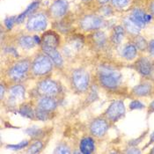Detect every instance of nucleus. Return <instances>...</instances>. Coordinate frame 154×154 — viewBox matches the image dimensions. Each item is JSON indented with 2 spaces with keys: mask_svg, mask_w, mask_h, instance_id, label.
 <instances>
[{
  "mask_svg": "<svg viewBox=\"0 0 154 154\" xmlns=\"http://www.w3.org/2000/svg\"><path fill=\"white\" fill-rule=\"evenodd\" d=\"M129 107H130L131 110H136V109H143L145 107V106L143 104L140 100H132L131 103H130Z\"/></svg>",
  "mask_w": 154,
  "mask_h": 154,
  "instance_id": "473e14b6",
  "label": "nucleus"
},
{
  "mask_svg": "<svg viewBox=\"0 0 154 154\" xmlns=\"http://www.w3.org/2000/svg\"><path fill=\"white\" fill-rule=\"evenodd\" d=\"M152 64L147 57H140L135 63V69L143 77H150Z\"/></svg>",
  "mask_w": 154,
  "mask_h": 154,
  "instance_id": "4468645a",
  "label": "nucleus"
},
{
  "mask_svg": "<svg viewBox=\"0 0 154 154\" xmlns=\"http://www.w3.org/2000/svg\"><path fill=\"white\" fill-rule=\"evenodd\" d=\"M42 52L45 53L48 57L52 60V62L54 63V64L57 67L61 68L63 66V58L57 48L48 47V46H44V45H42Z\"/></svg>",
  "mask_w": 154,
  "mask_h": 154,
  "instance_id": "f8f14e48",
  "label": "nucleus"
},
{
  "mask_svg": "<svg viewBox=\"0 0 154 154\" xmlns=\"http://www.w3.org/2000/svg\"><path fill=\"white\" fill-rule=\"evenodd\" d=\"M129 149H130L129 151H126L125 152L126 153H140L141 152L140 150H138L137 148H136L134 146H131V148H129Z\"/></svg>",
  "mask_w": 154,
  "mask_h": 154,
  "instance_id": "e433bc0d",
  "label": "nucleus"
},
{
  "mask_svg": "<svg viewBox=\"0 0 154 154\" xmlns=\"http://www.w3.org/2000/svg\"><path fill=\"white\" fill-rule=\"evenodd\" d=\"M39 5H40V4H39L38 1H35V2L31 3V4L27 6V8H26L22 13H20V14L17 17V19H16V24L22 23L24 20H26V18L27 16L32 15V13L35 12L36 9L38 8Z\"/></svg>",
  "mask_w": 154,
  "mask_h": 154,
  "instance_id": "a211bd4d",
  "label": "nucleus"
},
{
  "mask_svg": "<svg viewBox=\"0 0 154 154\" xmlns=\"http://www.w3.org/2000/svg\"><path fill=\"white\" fill-rule=\"evenodd\" d=\"M137 54V48L134 44H128L122 50V57L126 60H133Z\"/></svg>",
  "mask_w": 154,
  "mask_h": 154,
  "instance_id": "b1692460",
  "label": "nucleus"
},
{
  "mask_svg": "<svg viewBox=\"0 0 154 154\" xmlns=\"http://www.w3.org/2000/svg\"><path fill=\"white\" fill-rule=\"evenodd\" d=\"M150 10H151L152 14L154 16V0L153 1H152V3L150 4Z\"/></svg>",
  "mask_w": 154,
  "mask_h": 154,
  "instance_id": "37998d69",
  "label": "nucleus"
},
{
  "mask_svg": "<svg viewBox=\"0 0 154 154\" xmlns=\"http://www.w3.org/2000/svg\"><path fill=\"white\" fill-rule=\"evenodd\" d=\"M124 34H125V28L123 26H116L113 30V34L111 36L112 42L116 45L120 44L124 37Z\"/></svg>",
  "mask_w": 154,
  "mask_h": 154,
  "instance_id": "aec40b11",
  "label": "nucleus"
},
{
  "mask_svg": "<svg viewBox=\"0 0 154 154\" xmlns=\"http://www.w3.org/2000/svg\"><path fill=\"white\" fill-rule=\"evenodd\" d=\"M54 63L45 53H40L31 62L30 73L35 77H43L48 74L53 69Z\"/></svg>",
  "mask_w": 154,
  "mask_h": 154,
  "instance_id": "7ed1b4c3",
  "label": "nucleus"
},
{
  "mask_svg": "<svg viewBox=\"0 0 154 154\" xmlns=\"http://www.w3.org/2000/svg\"><path fill=\"white\" fill-rule=\"evenodd\" d=\"M100 84L107 89H116L121 83L120 72L107 66H102L97 71Z\"/></svg>",
  "mask_w": 154,
  "mask_h": 154,
  "instance_id": "f257e3e1",
  "label": "nucleus"
},
{
  "mask_svg": "<svg viewBox=\"0 0 154 154\" xmlns=\"http://www.w3.org/2000/svg\"><path fill=\"white\" fill-rule=\"evenodd\" d=\"M31 69V62L28 59H21L15 62L7 71L10 80L15 83H20L26 79Z\"/></svg>",
  "mask_w": 154,
  "mask_h": 154,
  "instance_id": "f03ea898",
  "label": "nucleus"
},
{
  "mask_svg": "<svg viewBox=\"0 0 154 154\" xmlns=\"http://www.w3.org/2000/svg\"><path fill=\"white\" fill-rule=\"evenodd\" d=\"M148 113H149V114L154 113V100H152V101L150 103V105H149V107H148Z\"/></svg>",
  "mask_w": 154,
  "mask_h": 154,
  "instance_id": "ea45409f",
  "label": "nucleus"
},
{
  "mask_svg": "<svg viewBox=\"0 0 154 154\" xmlns=\"http://www.w3.org/2000/svg\"><path fill=\"white\" fill-rule=\"evenodd\" d=\"M109 124L105 118H96L93 120L89 126V131L93 137L100 138L106 135L108 131Z\"/></svg>",
  "mask_w": 154,
  "mask_h": 154,
  "instance_id": "1a4fd4ad",
  "label": "nucleus"
},
{
  "mask_svg": "<svg viewBox=\"0 0 154 154\" xmlns=\"http://www.w3.org/2000/svg\"><path fill=\"white\" fill-rule=\"evenodd\" d=\"M71 85L74 90L79 94L85 93L90 86V75L85 69H76L72 71Z\"/></svg>",
  "mask_w": 154,
  "mask_h": 154,
  "instance_id": "20e7f679",
  "label": "nucleus"
},
{
  "mask_svg": "<svg viewBox=\"0 0 154 154\" xmlns=\"http://www.w3.org/2000/svg\"><path fill=\"white\" fill-rule=\"evenodd\" d=\"M112 9H111V7L110 6H102V8L100 9V13L102 14V15H104V16H108V15H110V14H112Z\"/></svg>",
  "mask_w": 154,
  "mask_h": 154,
  "instance_id": "f704fd0d",
  "label": "nucleus"
},
{
  "mask_svg": "<svg viewBox=\"0 0 154 154\" xmlns=\"http://www.w3.org/2000/svg\"><path fill=\"white\" fill-rule=\"evenodd\" d=\"M134 42H135V44H134V45L137 47V48H138V49H140V50H145V49H147V48H148V43H147V42L144 40V38L142 37V36H137V37L135 38Z\"/></svg>",
  "mask_w": 154,
  "mask_h": 154,
  "instance_id": "cd10ccee",
  "label": "nucleus"
},
{
  "mask_svg": "<svg viewBox=\"0 0 154 154\" xmlns=\"http://www.w3.org/2000/svg\"><path fill=\"white\" fill-rule=\"evenodd\" d=\"M83 1H85V2H88V1H90V0H83Z\"/></svg>",
  "mask_w": 154,
  "mask_h": 154,
  "instance_id": "de8ad7c7",
  "label": "nucleus"
},
{
  "mask_svg": "<svg viewBox=\"0 0 154 154\" xmlns=\"http://www.w3.org/2000/svg\"><path fill=\"white\" fill-rule=\"evenodd\" d=\"M25 132L28 135V136H30L31 137H33V138H39V137H42V135L43 134V130L42 129H40V128H37L36 126H33V127H31V128H28V129H26Z\"/></svg>",
  "mask_w": 154,
  "mask_h": 154,
  "instance_id": "bb28decb",
  "label": "nucleus"
},
{
  "mask_svg": "<svg viewBox=\"0 0 154 154\" xmlns=\"http://www.w3.org/2000/svg\"><path fill=\"white\" fill-rule=\"evenodd\" d=\"M19 113L25 118H28L30 120H34L35 118V109H34L29 104H22L20 107Z\"/></svg>",
  "mask_w": 154,
  "mask_h": 154,
  "instance_id": "4be33fe9",
  "label": "nucleus"
},
{
  "mask_svg": "<svg viewBox=\"0 0 154 154\" xmlns=\"http://www.w3.org/2000/svg\"><path fill=\"white\" fill-rule=\"evenodd\" d=\"M6 92V88H5L4 86V84H1V87H0V94H1V100H3V98H4V94Z\"/></svg>",
  "mask_w": 154,
  "mask_h": 154,
  "instance_id": "58836bf2",
  "label": "nucleus"
},
{
  "mask_svg": "<svg viewBox=\"0 0 154 154\" xmlns=\"http://www.w3.org/2000/svg\"><path fill=\"white\" fill-rule=\"evenodd\" d=\"M109 1H110V0H97V2H98L99 4H100V5H106V4H107Z\"/></svg>",
  "mask_w": 154,
  "mask_h": 154,
  "instance_id": "c03bdc74",
  "label": "nucleus"
},
{
  "mask_svg": "<svg viewBox=\"0 0 154 154\" xmlns=\"http://www.w3.org/2000/svg\"><path fill=\"white\" fill-rule=\"evenodd\" d=\"M154 143V131L151 134V137H150V142L147 143V145H150L151 143Z\"/></svg>",
  "mask_w": 154,
  "mask_h": 154,
  "instance_id": "79ce46f5",
  "label": "nucleus"
},
{
  "mask_svg": "<svg viewBox=\"0 0 154 154\" xmlns=\"http://www.w3.org/2000/svg\"><path fill=\"white\" fill-rule=\"evenodd\" d=\"M79 150L80 153H94L95 151V142L94 138L91 137H85L82 138L79 143Z\"/></svg>",
  "mask_w": 154,
  "mask_h": 154,
  "instance_id": "f3484780",
  "label": "nucleus"
},
{
  "mask_svg": "<svg viewBox=\"0 0 154 154\" xmlns=\"http://www.w3.org/2000/svg\"><path fill=\"white\" fill-rule=\"evenodd\" d=\"M150 77H152V79H154V65H152V71H151Z\"/></svg>",
  "mask_w": 154,
  "mask_h": 154,
  "instance_id": "a18cd8bd",
  "label": "nucleus"
},
{
  "mask_svg": "<svg viewBox=\"0 0 154 154\" xmlns=\"http://www.w3.org/2000/svg\"><path fill=\"white\" fill-rule=\"evenodd\" d=\"M148 48H149V52L150 54L154 57V40L151 41L148 44Z\"/></svg>",
  "mask_w": 154,
  "mask_h": 154,
  "instance_id": "c9c22d12",
  "label": "nucleus"
},
{
  "mask_svg": "<svg viewBox=\"0 0 154 154\" xmlns=\"http://www.w3.org/2000/svg\"><path fill=\"white\" fill-rule=\"evenodd\" d=\"M43 147H44L43 142L40 139H36L35 141H34L33 143H30L29 146L27 147L26 152L31 154L39 153L42 151Z\"/></svg>",
  "mask_w": 154,
  "mask_h": 154,
  "instance_id": "393cba45",
  "label": "nucleus"
},
{
  "mask_svg": "<svg viewBox=\"0 0 154 154\" xmlns=\"http://www.w3.org/2000/svg\"><path fill=\"white\" fill-rule=\"evenodd\" d=\"M55 153H59V154H63V153H71V148L70 146L65 143H60L56 147L55 151H54Z\"/></svg>",
  "mask_w": 154,
  "mask_h": 154,
  "instance_id": "c756f323",
  "label": "nucleus"
},
{
  "mask_svg": "<svg viewBox=\"0 0 154 154\" xmlns=\"http://www.w3.org/2000/svg\"><path fill=\"white\" fill-rule=\"evenodd\" d=\"M60 44V36L54 31H47L42 36V45L57 48Z\"/></svg>",
  "mask_w": 154,
  "mask_h": 154,
  "instance_id": "ddd939ff",
  "label": "nucleus"
},
{
  "mask_svg": "<svg viewBox=\"0 0 154 154\" xmlns=\"http://www.w3.org/2000/svg\"><path fill=\"white\" fill-rule=\"evenodd\" d=\"M49 114L50 112L44 111L41 108H35V119L40 120V121H47L49 119Z\"/></svg>",
  "mask_w": 154,
  "mask_h": 154,
  "instance_id": "7c9ffc66",
  "label": "nucleus"
},
{
  "mask_svg": "<svg viewBox=\"0 0 154 154\" xmlns=\"http://www.w3.org/2000/svg\"><path fill=\"white\" fill-rule=\"evenodd\" d=\"M16 19L17 17H8L5 20V26L8 30L12 29L14 24L16 23Z\"/></svg>",
  "mask_w": 154,
  "mask_h": 154,
  "instance_id": "72a5a7b5",
  "label": "nucleus"
},
{
  "mask_svg": "<svg viewBox=\"0 0 154 154\" xmlns=\"http://www.w3.org/2000/svg\"><path fill=\"white\" fill-rule=\"evenodd\" d=\"M143 20H144L145 24L149 23V22H151V20H152V16H151L150 14L145 13V14H144V17H143Z\"/></svg>",
  "mask_w": 154,
  "mask_h": 154,
  "instance_id": "4c0bfd02",
  "label": "nucleus"
},
{
  "mask_svg": "<svg viewBox=\"0 0 154 154\" xmlns=\"http://www.w3.org/2000/svg\"><path fill=\"white\" fill-rule=\"evenodd\" d=\"M150 153H154V146H153V148H152V150L150 152Z\"/></svg>",
  "mask_w": 154,
  "mask_h": 154,
  "instance_id": "49530a36",
  "label": "nucleus"
},
{
  "mask_svg": "<svg viewBox=\"0 0 154 154\" xmlns=\"http://www.w3.org/2000/svg\"><path fill=\"white\" fill-rule=\"evenodd\" d=\"M34 40L36 44H41L42 43V38L38 35H34Z\"/></svg>",
  "mask_w": 154,
  "mask_h": 154,
  "instance_id": "a19ab883",
  "label": "nucleus"
},
{
  "mask_svg": "<svg viewBox=\"0 0 154 154\" xmlns=\"http://www.w3.org/2000/svg\"><path fill=\"white\" fill-rule=\"evenodd\" d=\"M69 9V3L66 0H56L50 5L48 14L52 19H60L63 17Z\"/></svg>",
  "mask_w": 154,
  "mask_h": 154,
  "instance_id": "9d476101",
  "label": "nucleus"
},
{
  "mask_svg": "<svg viewBox=\"0 0 154 154\" xmlns=\"http://www.w3.org/2000/svg\"><path fill=\"white\" fill-rule=\"evenodd\" d=\"M102 25H103L102 19L100 16L94 14H87L84 16L79 21L80 28L86 32L97 30L100 28Z\"/></svg>",
  "mask_w": 154,
  "mask_h": 154,
  "instance_id": "6e6552de",
  "label": "nucleus"
},
{
  "mask_svg": "<svg viewBox=\"0 0 154 154\" xmlns=\"http://www.w3.org/2000/svg\"><path fill=\"white\" fill-rule=\"evenodd\" d=\"M19 45L24 49H31L36 45L35 42L34 40V36L22 35L18 40Z\"/></svg>",
  "mask_w": 154,
  "mask_h": 154,
  "instance_id": "412c9836",
  "label": "nucleus"
},
{
  "mask_svg": "<svg viewBox=\"0 0 154 154\" xmlns=\"http://www.w3.org/2000/svg\"><path fill=\"white\" fill-rule=\"evenodd\" d=\"M44 111L48 112H53L57 107V102L54 97H48V96H42L38 101H37V107Z\"/></svg>",
  "mask_w": 154,
  "mask_h": 154,
  "instance_id": "2eb2a0df",
  "label": "nucleus"
},
{
  "mask_svg": "<svg viewBox=\"0 0 154 154\" xmlns=\"http://www.w3.org/2000/svg\"><path fill=\"white\" fill-rule=\"evenodd\" d=\"M144 12H143L142 10H139V9H135L132 11V13L130 16L131 20L133 21H135L136 23L141 28L144 27L145 26V22H144V20H143V17H144Z\"/></svg>",
  "mask_w": 154,
  "mask_h": 154,
  "instance_id": "5701e85b",
  "label": "nucleus"
},
{
  "mask_svg": "<svg viewBox=\"0 0 154 154\" xmlns=\"http://www.w3.org/2000/svg\"><path fill=\"white\" fill-rule=\"evenodd\" d=\"M124 24V28L126 29V31H128L131 35H138L140 31H141V27L136 23L135 21H133L131 18H126L123 21Z\"/></svg>",
  "mask_w": 154,
  "mask_h": 154,
  "instance_id": "6ab92c4d",
  "label": "nucleus"
},
{
  "mask_svg": "<svg viewBox=\"0 0 154 154\" xmlns=\"http://www.w3.org/2000/svg\"><path fill=\"white\" fill-rule=\"evenodd\" d=\"M126 114L125 106L122 100H114L108 106L105 112V117L107 121L112 122H116L122 119Z\"/></svg>",
  "mask_w": 154,
  "mask_h": 154,
  "instance_id": "0eeeda50",
  "label": "nucleus"
},
{
  "mask_svg": "<svg viewBox=\"0 0 154 154\" xmlns=\"http://www.w3.org/2000/svg\"><path fill=\"white\" fill-rule=\"evenodd\" d=\"M110 1L112 3V5L117 9H122L126 7L130 3V0H110Z\"/></svg>",
  "mask_w": 154,
  "mask_h": 154,
  "instance_id": "2f4dec72",
  "label": "nucleus"
},
{
  "mask_svg": "<svg viewBox=\"0 0 154 154\" xmlns=\"http://www.w3.org/2000/svg\"><path fill=\"white\" fill-rule=\"evenodd\" d=\"M93 41L98 47H103L107 42V37L103 32L97 31L93 35Z\"/></svg>",
  "mask_w": 154,
  "mask_h": 154,
  "instance_id": "a878e982",
  "label": "nucleus"
},
{
  "mask_svg": "<svg viewBox=\"0 0 154 154\" xmlns=\"http://www.w3.org/2000/svg\"><path fill=\"white\" fill-rule=\"evenodd\" d=\"M30 144V141L28 140H23L20 143H17V144H7L6 147L10 150H13V151H20V150H22L25 149L26 147H28Z\"/></svg>",
  "mask_w": 154,
  "mask_h": 154,
  "instance_id": "c85d7f7f",
  "label": "nucleus"
},
{
  "mask_svg": "<svg viewBox=\"0 0 154 154\" xmlns=\"http://www.w3.org/2000/svg\"><path fill=\"white\" fill-rule=\"evenodd\" d=\"M26 95V89L22 85L17 84L10 87L9 89V101L11 105L14 106L18 100H21L25 99Z\"/></svg>",
  "mask_w": 154,
  "mask_h": 154,
  "instance_id": "9b49d317",
  "label": "nucleus"
},
{
  "mask_svg": "<svg viewBox=\"0 0 154 154\" xmlns=\"http://www.w3.org/2000/svg\"><path fill=\"white\" fill-rule=\"evenodd\" d=\"M152 93V85L149 82H143L134 86L131 90V94L133 96L140 98L149 96Z\"/></svg>",
  "mask_w": 154,
  "mask_h": 154,
  "instance_id": "dca6fc26",
  "label": "nucleus"
},
{
  "mask_svg": "<svg viewBox=\"0 0 154 154\" xmlns=\"http://www.w3.org/2000/svg\"><path fill=\"white\" fill-rule=\"evenodd\" d=\"M48 26L47 15L43 12H38L29 16L26 28L29 32H42Z\"/></svg>",
  "mask_w": 154,
  "mask_h": 154,
  "instance_id": "39448f33",
  "label": "nucleus"
},
{
  "mask_svg": "<svg viewBox=\"0 0 154 154\" xmlns=\"http://www.w3.org/2000/svg\"><path fill=\"white\" fill-rule=\"evenodd\" d=\"M37 92L42 96L56 98L61 92V87L57 81L46 79L37 84Z\"/></svg>",
  "mask_w": 154,
  "mask_h": 154,
  "instance_id": "423d86ee",
  "label": "nucleus"
}]
</instances>
